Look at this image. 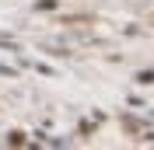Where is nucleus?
<instances>
[{
    "label": "nucleus",
    "instance_id": "nucleus-4",
    "mask_svg": "<svg viewBox=\"0 0 154 150\" xmlns=\"http://www.w3.org/2000/svg\"><path fill=\"white\" fill-rule=\"evenodd\" d=\"M35 7H38V10H56V7H60V0H38Z\"/></svg>",
    "mask_w": 154,
    "mask_h": 150
},
{
    "label": "nucleus",
    "instance_id": "nucleus-1",
    "mask_svg": "<svg viewBox=\"0 0 154 150\" xmlns=\"http://www.w3.org/2000/svg\"><path fill=\"white\" fill-rule=\"evenodd\" d=\"M7 143H11V147H25L28 140H25V133H18V129H14V133H7Z\"/></svg>",
    "mask_w": 154,
    "mask_h": 150
},
{
    "label": "nucleus",
    "instance_id": "nucleus-6",
    "mask_svg": "<svg viewBox=\"0 0 154 150\" xmlns=\"http://www.w3.org/2000/svg\"><path fill=\"white\" fill-rule=\"evenodd\" d=\"M0 77H18V70H14V66H4V63H0Z\"/></svg>",
    "mask_w": 154,
    "mask_h": 150
},
{
    "label": "nucleus",
    "instance_id": "nucleus-5",
    "mask_svg": "<svg viewBox=\"0 0 154 150\" xmlns=\"http://www.w3.org/2000/svg\"><path fill=\"white\" fill-rule=\"evenodd\" d=\"M123 126H126V129H133V133H137V129H140V122H137V119H133V115H123Z\"/></svg>",
    "mask_w": 154,
    "mask_h": 150
},
{
    "label": "nucleus",
    "instance_id": "nucleus-3",
    "mask_svg": "<svg viewBox=\"0 0 154 150\" xmlns=\"http://www.w3.org/2000/svg\"><path fill=\"white\" fill-rule=\"evenodd\" d=\"M137 84H154V70H140L137 74Z\"/></svg>",
    "mask_w": 154,
    "mask_h": 150
},
{
    "label": "nucleus",
    "instance_id": "nucleus-2",
    "mask_svg": "<svg viewBox=\"0 0 154 150\" xmlns=\"http://www.w3.org/2000/svg\"><path fill=\"white\" fill-rule=\"evenodd\" d=\"M0 49H11V52H18V42L11 35H0Z\"/></svg>",
    "mask_w": 154,
    "mask_h": 150
}]
</instances>
